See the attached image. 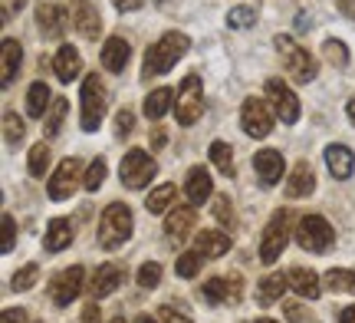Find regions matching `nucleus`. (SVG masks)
<instances>
[{
  "mask_svg": "<svg viewBox=\"0 0 355 323\" xmlns=\"http://www.w3.org/2000/svg\"><path fill=\"white\" fill-rule=\"evenodd\" d=\"M257 323H277V320H270V317H263V320H257Z\"/></svg>",
  "mask_w": 355,
  "mask_h": 323,
  "instance_id": "nucleus-56",
  "label": "nucleus"
},
{
  "mask_svg": "<svg viewBox=\"0 0 355 323\" xmlns=\"http://www.w3.org/2000/svg\"><path fill=\"white\" fill-rule=\"evenodd\" d=\"M109 323H125V320H122V317H115V320H109Z\"/></svg>",
  "mask_w": 355,
  "mask_h": 323,
  "instance_id": "nucleus-57",
  "label": "nucleus"
},
{
  "mask_svg": "<svg viewBox=\"0 0 355 323\" xmlns=\"http://www.w3.org/2000/svg\"><path fill=\"white\" fill-rule=\"evenodd\" d=\"M296 245L309 254H326L336 245V231L322 215H303L296 224Z\"/></svg>",
  "mask_w": 355,
  "mask_h": 323,
  "instance_id": "nucleus-6",
  "label": "nucleus"
},
{
  "mask_svg": "<svg viewBox=\"0 0 355 323\" xmlns=\"http://www.w3.org/2000/svg\"><path fill=\"white\" fill-rule=\"evenodd\" d=\"M326 165H329V172H332V179H339V181H345L349 175L355 172V156H352V149L349 145H343V142H336V145H326Z\"/></svg>",
  "mask_w": 355,
  "mask_h": 323,
  "instance_id": "nucleus-24",
  "label": "nucleus"
},
{
  "mask_svg": "<svg viewBox=\"0 0 355 323\" xmlns=\"http://www.w3.org/2000/svg\"><path fill=\"white\" fill-rule=\"evenodd\" d=\"M83 284H86V271L83 267H66L50 281V300L53 307H69L73 300L83 294Z\"/></svg>",
  "mask_w": 355,
  "mask_h": 323,
  "instance_id": "nucleus-13",
  "label": "nucleus"
},
{
  "mask_svg": "<svg viewBox=\"0 0 355 323\" xmlns=\"http://www.w3.org/2000/svg\"><path fill=\"white\" fill-rule=\"evenodd\" d=\"M155 175H158V162H155L148 152H141V149L125 152L122 165H119V179H122V185H125V188H132V192L148 188V181H152Z\"/></svg>",
  "mask_w": 355,
  "mask_h": 323,
  "instance_id": "nucleus-7",
  "label": "nucleus"
},
{
  "mask_svg": "<svg viewBox=\"0 0 355 323\" xmlns=\"http://www.w3.org/2000/svg\"><path fill=\"white\" fill-rule=\"evenodd\" d=\"M204 254L201 251H198V247H191V251H184V254H181V258H178V277H198V274H201V267H204Z\"/></svg>",
  "mask_w": 355,
  "mask_h": 323,
  "instance_id": "nucleus-35",
  "label": "nucleus"
},
{
  "mask_svg": "<svg viewBox=\"0 0 355 323\" xmlns=\"http://www.w3.org/2000/svg\"><path fill=\"white\" fill-rule=\"evenodd\" d=\"M102 181H105V158H92L89 168H86V181H83V188L96 194L102 188Z\"/></svg>",
  "mask_w": 355,
  "mask_h": 323,
  "instance_id": "nucleus-41",
  "label": "nucleus"
},
{
  "mask_svg": "<svg viewBox=\"0 0 355 323\" xmlns=\"http://www.w3.org/2000/svg\"><path fill=\"white\" fill-rule=\"evenodd\" d=\"M184 194H188L191 205H204L207 198H214V181H211V172H204L201 165L191 168L188 181H184Z\"/></svg>",
  "mask_w": 355,
  "mask_h": 323,
  "instance_id": "nucleus-22",
  "label": "nucleus"
},
{
  "mask_svg": "<svg viewBox=\"0 0 355 323\" xmlns=\"http://www.w3.org/2000/svg\"><path fill=\"white\" fill-rule=\"evenodd\" d=\"M175 116L178 126H194L204 116V90L198 76H184L175 92Z\"/></svg>",
  "mask_w": 355,
  "mask_h": 323,
  "instance_id": "nucleus-8",
  "label": "nucleus"
},
{
  "mask_svg": "<svg viewBox=\"0 0 355 323\" xmlns=\"http://www.w3.org/2000/svg\"><path fill=\"white\" fill-rule=\"evenodd\" d=\"M24 135H26V122L17 113H3V142L7 145H17V142H24Z\"/></svg>",
  "mask_w": 355,
  "mask_h": 323,
  "instance_id": "nucleus-37",
  "label": "nucleus"
},
{
  "mask_svg": "<svg viewBox=\"0 0 355 323\" xmlns=\"http://www.w3.org/2000/svg\"><path fill=\"white\" fill-rule=\"evenodd\" d=\"M132 129H135V116H132L128 109L115 113V135H119V139H128V135H132Z\"/></svg>",
  "mask_w": 355,
  "mask_h": 323,
  "instance_id": "nucleus-45",
  "label": "nucleus"
},
{
  "mask_svg": "<svg viewBox=\"0 0 355 323\" xmlns=\"http://www.w3.org/2000/svg\"><path fill=\"white\" fill-rule=\"evenodd\" d=\"M194 247L201 251L204 258H224L230 251V238L224 231H201L198 241H194Z\"/></svg>",
  "mask_w": 355,
  "mask_h": 323,
  "instance_id": "nucleus-28",
  "label": "nucleus"
},
{
  "mask_svg": "<svg viewBox=\"0 0 355 323\" xmlns=\"http://www.w3.org/2000/svg\"><path fill=\"white\" fill-rule=\"evenodd\" d=\"M158 320H162V323H194V320H191V313L184 310V304H181V300L165 304V307L158 310Z\"/></svg>",
  "mask_w": 355,
  "mask_h": 323,
  "instance_id": "nucleus-42",
  "label": "nucleus"
},
{
  "mask_svg": "<svg viewBox=\"0 0 355 323\" xmlns=\"http://www.w3.org/2000/svg\"><path fill=\"white\" fill-rule=\"evenodd\" d=\"M201 297L207 300V304H214V307H234V304H241L243 297V281L237 277V274H217V277H211L207 284L201 287Z\"/></svg>",
  "mask_w": 355,
  "mask_h": 323,
  "instance_id": "nucleus-12",
  "label": "nucleus"
},
{
  "mask_svg": "<svg viewBox=\"0 0 355 323\" xmlns=\"http://www.w3.org/2000/svg\"><path fill=\"white\" fill-rule=\"evenodd\" d=\"M86 181V172H83V162L79 158H63L60 168L50 175L46 181V194H50V201H66V198H73L76 188Z\"/></svg>",
  "mask_w": 355,
  "mask_h": 323,
  "instance_id": "nucleus-10",
  "label": "nucleus"
},
{
  "mask_svg": "<svg viewBox=\"0 0 355 323\" xmlns=\"http://www.w3.org/2000/svg\"><path fill=\"white\" fill-rule=\"evenodd\" d=\"M241 126L250 139H266L273 126H277V113L266 99H257V96H247L241 106Z\"/></svg>",
  "mask_w": 355,
  "mask_h": 323,
  "instance_id": "nucleus-9",
  "label": "nucleus"
},
{
  "mask_svg": "<svg viewBox=\"0 0 355 323\" xmlns=\"http://www.w3.org/2000/svg\"><path fill=\"white\" fill-rule=\"evenodd\" d=\"M290 287L306 300H316L322 294V281H319L316 271H309V267H293L290 271Z\"/></svg>",
  "mask_w": 355,
  "mask_h": 323,
  "instance_id": "nucleus-27",
  "label": "nucleus"
},
{
  "mask_svg": "<svg viewBox=\"0 0 355 323\" xmlns=\"http://www.w3.org/2000/svg\"><path fill=\"white\" fill-rule=\"evenodd\" d=\"M339 13H345L349 20H355V0H339Z\"/></svg>",
  "mask_w": 355,
  "mask_h": 323,
  "instance_id": "nucleus-51",
  "label": "nucleus"
},
{
  "mask_svg": "<svg viewBox=\"0 0 355 323\" xmlns=\"http://www.w3.org/2000/svg\"><path fill=\"white\" fill-rule=\"evenodd\" d=\"M313 188H316V172L306 158H300L286 179V198H306V194H313Z\"/></svg>",
  "mask_w": 355,
  "mask_h": 323,
  "instance_id": "nucleus-20",
  "label": "nucleus"
},
{
  "mask_svg": "<svg viewBox=\"0 0 355 323\" xmlns=\"http://www.w3.org/2000/svg\"><path fill=\"white\" fill-rule=\"evenodd\" d=\"M273 47H277L279 60H283V66H286V73H290L293 83H300V86H306V83H313L319 73L316 60H313V53L306 50V47H300L293 37H286V33H279V37H273Z\"/></svg>",
  "mask_w": 355,
  "mask_h": 323,
  "instance_id": "nucleus-2",
  "label": "nucleus"
},
{
  "mask_svg": "<svg viewBox=\"0 0 355 323\" xmlns=\"http://www.w3.org/2000/svg\"><path fill=\"white\" fill-rule=\"evenodd\" d=\"M286 313H290V320H296V323H303V320H309V313H303L296 304H286Z\"/></svg>",
  "mask_w": 355,
  "mask_h": 323,
  "instance_id": "nucleus-50",
  "label": "nucleus"
},
{
  "mask_svg": "<svg viewBox=\"0 0 355 323\" xmlns=\"http://www.w3.org/2000/svg\"><path fill=\"white\" fill-rule=\"evenodd\" d=\"M128 56H132V47H128L125 37H109L102 43V66H105L109 73H122L128 63Z\"/></svg>",
  "mask_w": 355,
  "mask_h": 323,
  "instance_id": "nucleus-25",
  "label": "nucleus"
},
{
  "mask_svg": "<svg viewBox=\"0 0 355 323\" xmlns=\"http://www.w3.org/2000/svg\"><path fill=\"white\" fill-rule=\"evenodd\" d=\"M191 50V40L188 33H181V30H168L162 37L155 40L152 47L145 50V66H141V79L148 83L155 76H165L168 69Z\"/></svg>",
  "mask_w": 355,
  "mask_h": 323,
  "instance_id": "nucleus-1",
  "label": "nucleus"
},
{
  "mask_svg": "<svg viewBox=\"0 0 355 323\" xmlns=\"http://www.w3.org/2000/svg\"><path fill=\"white\" fill-rule=\"evenodd\" d=\"M155 3H168V0H155Z\"/></svg>",
  "mask_w": 355,
  "mask_h": 323,
  "instance_id": "nucleus-58",
  "label": "nucleus"
},
{
  "mask_svg": "<svg viewBox=\"0 0 355 323\" xmlns=\"http://www.w3.org/2000/svg\"><path fill=\"white\" fill-rule=\"evenodd\" d=\"M198 224V215H194V205H175L165 218V234L171 241H184L191 234V228Z\"/></svg>",
  "mask_w": 355,
  "mask_h": 323,
  "instance_id": "nucleus-18",
  "label": "nucleus"
},
{
  "mask_svg": "<svg viewBox=\"0 0 355 323\" xmlns=\"http://www.w3.org/2000/svg\"><path fill=\"white\" fill-rule=\"evenodd\" d=\"M46 109H50V86L37 79L30 90H26V113L33 119H46Z\"/></svg>",
  "mask_w": 355,
  "mask_h": 323,
  "instance_id": "nucleus-30",
  "label": "nucleus"
},
{
  "mask_svg": "<svg viewBox=\"0 0 355 323\" xmlns=\"http://www.w3.org/2000/svg\"><path fill=\"white\" fill-rule=\"evenodd\" d=\"M73 17H69V10H63L60 3H43L37 10V24L40 30H43V37L50 40H60L66 33V24H69Z\"/></svg>",
  "mask_w": 355,
  "mask_h": 323,
  "instance_id": "nucleus-17",
  "label": "nucleus"
},
{
  "mask_svg": "<svg viewBox=\"0 0 355 323\" xmlns=\"http://www.w3.org/2000/svg\"><path fill=\"white\" fill-rule=\"evenodd\" d=\"M0 224H3V245H0V251H3V254H10L13 245H17V221H13V215H3Z\"/></svg>",
  "mask_w": 355,
  "mask_h": 323,
  "instance_id": "nucleus-44",
  "label": "nucleus"
},
{
  "mask_svg": "<svg viewBox=\"0 0 355 323\" xmlns=\"http://www.w3.org/2000/svg\"><path fill=\"white\" fill-rule=\"evenodd\" d=\"M40 323H43V320H40Z\"/></svg>",
  "mask_w": 355,
  "mask_h": 323,
  "instance_id": "nucleus-59",
  "label": "nucleus"
},
{
  "mask_svg": "<svg viewBox=\"0 0 355 323\" xmlns=\"http://www.w3.org/2000/svg\"><path fill=\"white\" fill-rule=\"evenodd\" d=\"M286 287H290V274H266V277H260V284H257V304L260 307H273V304H279L283 300V294H286Z\"/></svg>",
  "mask_w": 355,
  "mask_h": 323,
  "instance_id": "nucleus-21",
  "label": "nucleus"
},
{
  "mask_svg": "<svg viewBox=\"0 0 355 323\" xmlns=\"http://www.w3.org/2000/svg\"><path fill=\"white\" fill-rule=\"evenodd\" d=\"M254 172L263 188H273V185H279V179L286 175V162H283V156H279L277 149H260L254 156Z\"/></svg>",
  "mask_w": 355,
  "mask_h": 323,
  "instance_id": "nucleus-16",
  "label": "nucleus"
},
{
  "mask_svg": "<svg viewBox=\"0 0 355 323\" xmlns=\"http://www.w3.org/2000/svg\"><path fill=\"white\" fill-rule=\"evenodd\" d=\"M115 3V10H122V13H128V10H139L145 0H112Z\"/></svg>",
  "mask_w": 355,
  "mask_h": 323,
  "instance_id": "nucleus-49",
  "label": "nucleus"
},
{
  "mask_svg": "<svg viewBox=\"0 0 355 323\" xmlns=\"http://www.w3.org/2000/svg\"><path fill=\"white\" fill-rule=\"evenodd\" d=\"M171 106H175V90H168V86H158V90H152L148 96H145V116L158 122V119L165 116Z\"/></svg>",
  "mask_w": 355,
  "mask_h": 323,
  "instance_id": "nucleus-29",
  "label": "nucleus"
},
{
  "mask_svg": "<svg viewBox=\"0 0 355 323\" xmlns=\"http://www.w3.org/2000/svg\"><path fill=\"white\" fill-rule=\"evenodd\" d=\"M37 277H40V267H37V264H24L20 271L13 274L10 290H17V294H24V290H30V287L37 284Z\"/></svg>",
  "mask_w": 355,
  "mask_h": 323,
  "instance_id": "nucleus-40",
  "label": "nucleus"
},
{
  "mask_svg": "<svg viewBox=\"0 0 355 323\" xmlns=\"http://www.w3.org/2000/svg\"><path fill=\"white\" fill-rule=\"evenodd\" d=\"M69 245H73V224H69V218H53L46 224V234H43V247L50 254H60Z\"/></svg>",
  "mask_w": 355,
  "mask_h": 323,
  "instance_id": "nucleus-26",
  "label": "nucleus"
},
{
  "mask_svg": "<svg viewBox=\"0 0 355 323\" xmlns=\"http://www.w3.org/2000/svg\"><path fill=\"white\" fill-rule=\"evenodd\" d=\"M46 165H50V145L40 139V142L30 149V158H26V172H30L33 179H43Z\"/></svg>",
  "mask_w": 355,
  "mask_h": 323,
  "instance_id": "nucleus-34",
  "label": "nucleus"
},
{
  "mask_svg": "<svg viewBox=\"0 0 355 323\" xmlns=\"http://www.w3.org/2000/svg\"><path fill=\"white\" fill-rule=\"evenodd\" d=\"M79 103H83V119H79L83 132H96L102 126V119H105V109H109V92H105V83H102V76L89 73V76L83 79Z\"/></svg>",
  "mask_w": 355,
  "mask_h": 323,
  "instance_id": "nucleus-4",
  "label": "nucleus"
},
{
  "mask_svg": "<svg viewBox=\"0 0 355 323\" xmlns=\"http://www.w3.org/2000/svg\"><path fill=\"white\" fill-rule=\"evenodd\" d=\"M20 60H24V47H20V40L13 37H3V53H0V86L7 90L13 79H17V73H20Z\"/></svg>",
  "mask_w": 355,
  "mask_h": 323,
  "instance_id": "nucleus-23",
  "label": "nucleus"
},
{
  "mask_svg": "<svg viewBox=\"0 0 355 323\" xmlns=\"http://www.w3.org/2000/svg\"><path fill=\"white\" fill-rule=\"evenodd\" d=\"M322 287L332 290V294H355V271L349 267H332L322 277Z\"/></svg>",
  "mask_w": 355,
  "mask_h": 323,
  "instance_id": "nucleus-32",
  "label": "nucleus"
},
{
  "mask_svg": "<svg viewBox=\"0 0 355 323\" xmlns=\"http://www.w3.org/2000/svg\"><path fill=\"white\" fill-rule=\"evenodd\" d=\"M53 73H56L60 83H73V79H79V73H83V56H79L76 47L63 43V47L56 50V56H53Z\"/></svg>",
  "mask_w": 355,
  "mask_h": 323,
  "instance_id": "nucleus-19",
  "label": "nucleus"
},
{
  "mask_svg": "<svg viewBox=\"0 0 355 323\" xmlns=\"http://www.w3.org/2000/svg\"><path fill=\"white\" fill-rule=\"evenodd\" d=\"M122 277H125V267L122 264H99L96 267V274L89 277V297L92 300H102L109 297V294H115L119 290V284H122Z\"/></svg>",
  "mask_w": 355,
  "mask_h": 323,
  "instance_id": "nucleus-15",
  "label": "nucleus"
},
{
  "mask_svg": "<svg viewBox=\"0 0 355 323\" xmlns=\"http://www.w3.org/2000/svg\"><path fill=\"white\" fill-rule=\"evenodd\" d=\"M152 142H155V149H165V132H162V129H155Z\"/></svg>",
  "mask_w": 355,
  "mask_h": 323,
  "instance_id": "nucleus-53",
  "label": "nucleus"
},
{
  "mask_svg": "<svg viewBox=\"0 0 355 323\" xmlns=\"http://www.w3.org/2000/svg\"><path fill=\"white\" fill-rule=\"evenodd\" d=\"M69 13H73V26L86 40H99L102 33V17L96 0H69Z\"/></svg>",
  "mask_w": 355,
  "mask_h": 323,
  "instance_id": "nucleus-14",
  "label": "nucleus"
},
{
  "mask_svg": "<svg viewBox=\"0 0 355 323\" xmlns=\"http://www.w3.org/2000/svg\"><path fill=\"white\" fill-rule=\"evenodd\" d=\"M293 211H277L273 218H270V224L263 228V238H260V260L263 264H277L279 254H283V247L290 245L293 238Z\"/></svg>",
  "mask_w": 355,
  "mask_h": 323,
  "instance_id": "nucleus-5",
  "label": "nucleus"
},
{
  "mask_svg": "<svg viewBox=\"0 0 355 323\" xmlns=\"http://www.w3.org/2000/svg\"><path fill=\"white\" fill-rule=\"evenodd\" d=\"M132 323H158V320H155V317H148V313H139Z\"/></svg>",
  "mask_w": 355,
  "mask_h": 323,
  "instance_id": "nucleus-55",
  "label": "nucleus"
},
{
  "mask_svg": "<svg viewBox=\"0 0 355 323\" xmlns=\"http://www.w3.org/2000/svg\"><path fill=\"white\" fill-rule=\"evenodd\" d=\"M339 323H355V307H345V310L339 313Z\"/></svg>",
  "mask_w": 355,
  "mask_h": 323,
  "instance_id": "nucleus-52",
  "label": "nucleus"
},
{
  "mask_svg": "<svg viewBox=\"0 0 355 323\" xmlns=\"http://www.w3.org/2000/svg\"><path fill=\"white\" fill-rule=\"evenodd\" d=\"M211 162H214L224 175H234V149H230L227 142H211Z\"/></svg>",
  "mask_w": 355,
  "mask_h": 323,
  "instance_id": "nucleus-38",
  "label": "nucleus"
},
{
  "mask_svg": "<svg viewBox=\"0 0 355 323\" xmlns=\"http://www.w3.org/2000/svg\"><path fill=\"white\" fill-rule=\"evenodd\" d=\"M132 231H135V221H132L128 205L112 201V205L102 211V218H99V245L105 247V251L122 247L128 238H132Z\"/></svg>",
  "mask_w": 355,
  "mask_h": 323,
  "instance_id": "nucleus-3",
  "label": "nucleus"
},
{
  "mask_svg": "<svg viewBox=\"0 0 355 323\" xmlns=\"http://www.w3.org/2000/svg\"><path fill=\"white\" fill-rule=\"evenodd\" d=\"M254 24H257V10H254V7L241 3V7L227 10V26H230V30H250Z\"/></svg>",
  "mask_w": 355,
  "mask_h": 323,
  "instance_id": "nucleus-39",
  "label": "nucleus"
},
{
  "mask_svg": "<svg viewBox=\"0 0 355 323\" xmlns=\"http://www.w3.org/2000/svg\"><path fill=\"white\" fill-rule=\"evenodd\" d=\"M83 323H99V304L96 300L83 307Z\"/></svg>",
  "mask_w": 355,
  "mask_h": 323,
  "instance_id": "nucleus-48",
  "label": "nucleus"
},
{
  "mask_svg": "<svg viewBox=\"0 0 355 323\" xmlns=\"http://www.w3.org/2000/svg\"><path fill=\"white\" fill-rule=\"evenodd\" d=\"M345 116H349V122L355 126V96L349 99V103H345Z\"/></svg>",
  "mask_w": 355,
  "mask_h": 323,
  "instance_id": "nucleus-54",
  "label": "nucleus"
},
{
  "mask_svg": "<svg viewBox=\"0 0 355 323\" xmlns=\"http://www.w3.org/2000/svg\"><path fill=\"white\" fill-rule=\"evenodd\" d=\"M158 284H162V264H155V260L141 264V267H139V287H145V290H155Z\"/></svg>",
  "mask_w": 355,
  "mask_h": 323,
  "instance_id": "nucleus-43",
  "label": "nucleus"
},
{
  "mask_svg": "<svg viewBox=\"0 0 355 323\" xmlns=\"http://www.w3.org/2000/svg\"><path fill=\"white\" fill-rule=\"evenodd\" d=\"M175 198H178V188L168 181V185H158V188H152V192H148L145 208H148L152 215H165V211H171V208H175Z\"/></svg>",
  "mask_w": 355,
  "mask_h": 323,
  "instance_id": "nucleus-31",
  "label": "nucleus"
},
{
  "mask_svg": "<svg viewBox=\"0 0 355 323\" xmlns=\"http://www.w3.org/2000/svg\"><path fill=\"white\" fill-rule=\"evenodd\" d=\"M263 92H266V103L273 106V113H277V119L279 122H286V126H293L296 119H300V96L283 83V79H266V86H263Z\"/></svg>",
  "mask_w": 355,
  "mask_h": 323,
  "instance_id": "nucleus-11",
  "label": "nucleus"
},
{
  "mask_svg": "<svg viewBox=\"0 0 355 323\" xmlns=\"http://www.w3.org/2000/svg\"><path fill=\"white\" fill-rule=\"evenodd\" d=\"M0 323H26V313L20 310V307H7L3 317H0Z\"/></svg>",
  "mask_w": 355,
  "mask_h": 323,
  "instance_id": "nucleus-47",
  "label": "nucleus"
},
{
  "mask_svg": "<svg viewBox=\"0 0 355 323\" xmlns=\"http://www.w3.org/2000/svg\"><path fill=\"white\" fill-rule=\"evenodd\" d=\"M214 215H217V221H227V224H234V205L227 201V194H217V198H214Z\"/></svg>",
  "mask_w": 355,
  "mask_h": 323,
  "instance_id": "nucleus-46",
  "label": "nucleus"
},
{
  "mask_svg": "<svg viewBox=\"0 0 355 323\" xmlns=\"http://www.w3.org/2000/svg\"><path fill=\"white\" fill-rule=\"evenodd\" d=\"M66 113H69V103H66V99H56V103L50 106V113H46V122H43V132H46V139H53V135H60Z\"/></svg>",
  "mask_w": 355,
  "mask_h": 323,
  "instance_id": "nucleus-36",
  "label": "nucleus"
},
{
  "mask_svg": "<svg viewBox=\"0 0 355 323\" xmlns=\"http://www.w3.org/2000/svg\"><path fill=\"white\" fill-rule=\"evenodd\" d=\"M322 60L332 66H339V69H345L349 60H352V53H349V47H345L343 40L329 37V40H322Z\"/></svg>",
  "mask_w": 355,
  "mask_h": 323,
  "instance_id": "nucleus-33",
  "label": "nucleus"
}]
</instances>
